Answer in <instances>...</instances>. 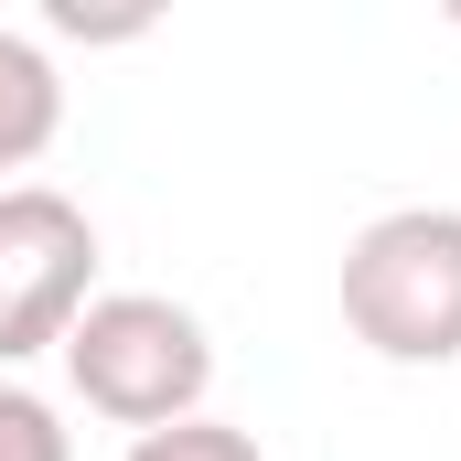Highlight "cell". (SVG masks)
Instances as JSON below:
<instances>
[{
    "instance_id": "obj_5",
    "label": "cell",
    "mask_w": 461,
    "mask_h": 461,
    "mask_svg": "<svg viewBox=\"0 0 461 461\" xmlns=\"http://www.w3.org/2000/svg\"><path fill=\"white\" fill-rule=\"evenodd\" d=\"M0 461H76V429H65L54 397H32L22 375H0Z\"/></svg>"
},
{
    "instance_id": "obj_2",
    "label": "cell",
    "mask_w": 461,
    "mask_h": 461,
    "mask_svg": "<svg viewBox=\"0 0 461 461\" xmlns=\"http://www.w3.org/2000/svg\"><path fill=\"white\" fill-rule=\"evenodd\" d=\"M344 333L386 365H461V204H397L344 247Z\"/></svg>"
},
{
    "instance_id": "obj_6",
    "label": "cell",
    "mask_w": 461,
    "mask_h": 461,
    "mask_svg": "<svg viewBox=\"0 0 461 461\" xmlns=\"http://www.w3.org/2000/svg\"><path fill=\"white\" fill-rule=\"evenodd\" d=\"M129 461H268V451H258V440H247L236 419H215V408H204V419L140 429V440H129Z\"/></svg>"
},
{
    "instance_id": "obj_4",
    "label": "cell",
    "mask_w": 461,
    "mask_h": 461,
    "mask_svg": "<svg viewBox=\"0 0 461 461\" xmlns=\"http://www.w3.org/2000/svg\"><path fill=\"white\" fill-rule=\"evenodd\" d=\"M54 140H65V76L22 22H0V183H22Z\"/></svg>"
},
{
    "instance_id": "obj_3",
    "label": "cell",
    "mask_w": 461,
    "mask_h": 461,
    "mask_svg": "<svg viewBox=\"0 0 461 461\" xmlns=\"http://www.w3.org/2000/svg\"><path fill=\"white\" fill-rule=\"evenodd\" d=\"M97 301V226L54 183H0V375L54 354Z\"/></svg>"
},
{
    "instance_id": "obj_1",
    "label": "cell",
    "mask_w": 461,
    "mask_h": 461,
    "mask_svg": "<svg viewBox=\"0 0 461 461\" xmlns=\"http://www.w3.org/2000/svg\"><path fill=\"white\" fill-rule=\"evenodd\" d=\"M54 354H65V386L129 440L172 429V419H204V386H215V333L172 290H97Z\"/></svg>"
}]
</instances>
